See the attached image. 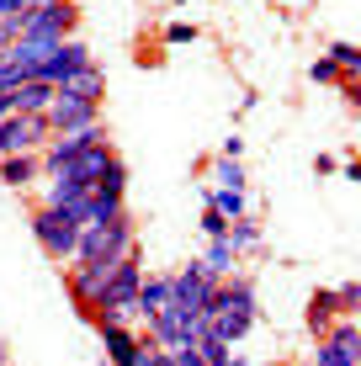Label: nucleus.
I'll list each match as a JSON object with an SVG mask.
<instances>
[{
    "label": "nucleus",
    "mask_w": 361,
    "mask_h": 366,
    "mask_svg": "<svg viewBox=\"0 0 361 366\" xmlns=\"http://www.w3.org/2000/svg\"><path fill=\"white\" fill-rule=\"evenodd\" d=\"M11 117V96H0V122H6Z\"/></svg>",
    "instance_id": "c9c22d12"
},
{
    "label": "nucleus",
    "mask_w": 361,
    "mask_h": 366,
    "mask_svg": "<svg viewBox=\"0 0 361 366\" xmlns=\"http://www.w3.org/2000/svg\"><path fill=\"white\" fill-rule=\"evenodd\" d=\"M11 37H16V32H11V27H6V16H0V54L11 48Z\"/></svg>",
    "instance_id": "f704fd0d"
},
{
    "label": "nucleus",
    "mask_w": 361,
    "mask_h": 366,
    "mask_svg": "<svg viewBox=\"0 0 361 366\" xmlns=\"http://www.w3.org/2000/svg\"><path fill=\"white\" fill-rule=\"evenodd\" d=\"M314 366H361V330H356V319H335V330L319 340Z\"/></svg>",
    "instance_id": "0eeeda50"
},
{
    "label": "nucleus",
    "mask_w": 361,
    "mask_h": 366,
    "mask_svg": "<svg viewBox=\"0 0 361 366\" xmlns=\"http://www.w3.org/2000/svg\"><path fill=\"white\" fill-rule=\"evenodd\" d=\"M48 128L54 133H91V128H102V107H91V101H74L64 91H54V101H48Z\"/></svg>",
    "instance_id": "423d86ee"
},
{
    "label": "nucleus",
    "mask_w": 361,
    "mask_h": 366,
    "mask_svg": "<svg viewBox=\"0 0 361 366\" xmlns=\"http://www.w3.org/2000/svg\"><path fill=\"white\" fill-rule=\"evenodd\" d=\"M229 366H244V356H234V361H229Z\"/></svg>",
    "instance_id": "4c0bfd02"
},
{
    "label": "nucleus",
    "mask_w": 361,
    "mask_h": 366,
    "mask_svg": "<svg viewBox=\"0 0 361 366\" xmlns=\"http://www.w3.org/2000/svg\"><path fill=\"white\" fill-rule=\"evenodd\" d=\"M107 271L112 266H102V260H74V266H69V297H74V308H80V313H91L96 302H102Z\"/></svg>",
    "instance_id": "9b49d317"
},
{
    "label": "nucleus",
    "mask_w": 361,
    "mask_h": 366,
    "mask_svg": "<svg viewBox=\"0 0 361 366\" xmlns=\"http://www.w3.org/2000/svg\"><path fill=\"white\" fill-rule=\"evenodd\" d=\"M112 159H117V154H112V144L102 138V144H91L85 154H74L59 175H69V181H80V186H96V181H102V170L112 165Z\"/></svg>",
    "instance_id": "4468645a"
},
{
    "label": "nucleus",
    "mask_w": 361,
    "mask_h": 366,
    "mask_svg": "<svg viewBox=\"0 0 361 366\" xmlns=\"http://www.w3.org/2000/svg\"><path fill=\"white\" fill-rule=\"evenodd\" d=\"M207 207L213 212H223V218H250V197L244 192H223V186H207Z\"/></svg>",
    "instance_id": "412c9836"
},
{
    "label": "nucleus",
    "mask_w": 361,
    "mask_h": 366,
    "mask_svg": "<svg viewBox=\"0 0 361 366\" xmlns=\"http://www.w3.org/2000/svg\"><path fill=\"white\" fill-rule=\"evenodd\" d=\"M133 366H165V350H159V345H149V340H144V350H139V361H133Z\"/></svg>",
    "instance_id": "7c9ffc66"
},
{
    "label": "nucleus",
    "mask_w": 361,
    "mask_h": 366,
    "mask_svg": "<svg viewBox=\"0 0 361 366\" xmlns=\"http://www.w3.org/2000/svg\"><path fill=\"white\" fill-rule=\"evenodd\" d=\"M133 302H139V319L159 313V308L170 302V276H144V282H139V297H133Z\"/></svg>",
    "instance_id": "aec40b11"
},
{
    "label": "nucleus",
    "mask_w": 361,
    "mask_h": 366,
    "mask_svg": "<svg viewBox=\"0 0 361 366\" xmlns=\"http://www.w3.org/2000/svg\"><path fill=\"white\" fill-rule=\"evenodd\" d=\"M102 330V345H107V361L112 366H133L144 350V330H133V324H96Z\"/></svg>",
    "instance_id": "f8f14e48"
},
{
    "label": "nucleus",
    "mask_w": 361,
    "mask_h": 366,
    "mask_svg": "<svg viewBox=\"0 0 361 366\" xmlns=\"http://www.w3.org/2000/svg\"><path fill=\"white\" fill-rule=\"evenodd\" d=\"M32 239L43 244V255L54 260H74V239H80V223L69 218V212H54V207H37L32 212Z\"/></svg>",
    "instance_id": "20e7f679"
},
{
    "label": "nucleus",
    "mask_w": 361,
    "mask_h": 366,
    "mask_svg": "<svg viewBox=\"0 0 361 366\" xmlns=\"http://www.w3.org/2000/svg\"><path fill=\"white\" fill-rule=\"evenodd\" d=\"M213 292H218V282L202 271V260H192L186 271L170 276V302H181V308H192V313H207Z\"/></svg>",
    "instance_id": "6e6552de"
},
{
    "label": "nucleus",
    "mask_w": 361,
    "mask_h": 366,
    "mask_svg": "<svg viewBox=\"0 0 361 366\" xmlns=\"http://www.w3.org/2000/svg\"><path fill=\"white\" fill-rule=\"evenodd\" d=\"M85 202H91V186L69 181V175H43V207L69 212L74 223H85Z\"/></svg>",
    "instance_id": "9d476101"
},
{
    "label": "nucleus",
    "mask_w": 361,
    "mask_h": 366,
    "mask_svg": "<svg viewBox=\"0 0 361 366\" xmlns=\"http://www.w3.org/2000/svg\"><path fill=\"white\" fill-rule=\"evenodd\" d=\"M213 186H223V192H244L239 159H213Z\"/></svg>",
    "instance_id": "5701e85b"
},
{
    "label": "nucleus",
    "mask_w": 361,
    "mask_h": 366,
    "mask_svg": "<svg viewBox=\"0 0 361 366\" xmlns=\"http://www.w3.org/2000/svg\"><path fill=\"white\" fill-rule=\"evenodd\" d=\"M330 59H335V69H340V80H356L361 74V48L356 43H330Z\"/></svg>",
    "instance_id": "4be33fe9"
},
{
    "label": "nucleus",
    "mask_w": 361,
    "mask_h": 366,
    "mask_svg": "<svg viewBox=\"0 0 361 366\" xmlns=\"http://www.w3.org/2000/svg\"><path fill=\"white\" fill-rule=\"evenodd\" d=\"M27 6H54V0H27Z\"/></svg>",
    "instance_id": "e433bc0d"
},
{
    "label": "nucleus",
    "mask_w": 361,
    "mask_h": 366,
    "mask_svg": "<svg viewBox=\"0 0 361 366\" xmlns=\"http://www.w3.org/2000/svg\"><path fill=\"white\" fill-rule=\"evenodd\" d=\"M16 85H21V69L11 64L6 54H0V96H11V91H16Z\"/></svg>",
    "instance_id": "c85d7f7f"
},
{
    "label": "nucleus",
    "mask_w": 361,
    "mask_h": 366,
    "mask_svg": "<svg viewBox=\"0 0 361 366\" xmlns=\"http://www.w3.org/2000/svg\"><path fill=\"white\" fill-rule=\"evenodd\" d=\"M202 234H207V239H229V218L207 207V212H202Z\"/></svg>",
    "instance_id": "cd10ccee"
},
{
    "label": "nucleus",
    "mask_w": 361,
    "mask_h": 366,
    "mask_svg": "<svg viewBox=\"0 0 361 366\" xmlns=\"http://www.w3.org/2000/svg\"><path fill=\"white\" fill-rule=\"evenodd\" d=\"M133 249H139V239H133V218L128 212L112 218V223H80V239H74V260H102V266L133 255Z\"/></svg>",
    "instance_id": "f257e3e1"
},
{
    "label": "nucleus",
    "mask_w": 361,
    "mask_h": 366,
    "mask_svg": "<svg viewBox=\"0 0 361 366\" xmlns=\"http://www.w3.org/2000/svg\"><path fill=\"white\" fill-rule=\"evenodd\" d=\"M207 335V313H192L181 308V302H165L159 313H149L144 319V340L159 350H176V345H197V340Z\"/></svg>",
    "instance_id": "f03ea898"
},
{
    "label": "nucleus",
    "mask_w": 361,
    "mask_h": 366,
    "mask_svg": "<svg viewBox=\"0 0 361 366\" xmlns=\"http://www.w3.org/2000/svg\"><path fill=\"white\" fill-rule=\"evenodd\" d=\"M335 319H340V308H335V292H330V287H319V292L314 297H308V335H314V340H325L330 330H335Z\"/></svg>",
    "instance_id": "dca6fc26"
},
{
    "label": "nucleus",
    "mask_w": 361,
    "mask_h": 366,
    "mask_svg": "<svg viewBox=\"0 0 361 366\" xmlns=\"http://www.w3.org/2000/svg\"><path fill=\"white\" fill-rule=\"evenodd\" d=\"M335 308H340V319H356V308H361V282L335 287Z\"/></svg>",
    "instance_id": "a878e982"
},
{
    "label": "nucleus",
    "mask_w": 361,
    "mask_h": 366,
    "mask_svg": "<svg viewBox=\"0 0 361 366\" xmlns=\"http://www.w3.org/2000/svg\"><path fill=\"white\" fill-rule=\"evenodd\" d=\"M308 80H314V85H340V69H335V59H330V54L314 59V64H308Z\"/></svg>",
    "instance_id": "bb28decb"
},
{
    "label": "nucleus",
    "mask_w": 361,
    "mask_h": 366,
    "mask_svg": "<svg viewBox=\"0 0 361 366\" xmlns=\"http://www.w3.org/2000/svg\"><path fill=\"white\" fill-rule=\"evenodd\" d=\"M74 21H80L74 0H54V6H27V16H21V32L64 43V37H74Z\"/></svg>",
    "instance_id": "39448f33"
},
{
    "label": "nucleus",
    "mask_w": 361,
    "mask_h": 366,
    "mask_svg": "<svg viewBox=\"0 0 361 366\" xmlns=\"http://www.w3.org/2000/svg\"><path fill=\"white\" fill-rule=\"evenodd\" d=\"M202 271L213 276V282H223V276L239 271V249L229 244V239H207V255H202Z\"/></svg>",
    "instance_id": "f3484780"
},
{
    "label": "nucleus",
    "mask_w": 361,
    "mask_h": 366,
    "mask_svg": "<svg viewBox=\"0 0 361 366\" xmlns=\"http://www.w3.org/2000/svg\"><path fill=\"white\" fill-rule=\"evenodd\" d=\"M239 154H244V138L229 133V138H223V149H218V159H239Z\"/></svg>",
    "instance_id": "2f4dec72"
},
{
    "label": "nucleus",
    "mask_w": 361,
    "mask_h": 366,
    "mask_svg": "<svg viewBox=\"0 0 361 366\" xmlns=\"http://www.w3.org/2000/svg\"><path fill=\"white\" fill-rule=\"evenodd\" d=\"M85 64H96V59H91V48H85V43H74V37H69V43H59V54L43 64V74H37V80H48V85L59 91V85H64L69 74H80Z\"/></svg>",
    "instance_id": "ddd939ff"
},
{
    "label": "nucleus",
    "mask_w": 361,
    "mask_h": 366,
    "mask_svg": "<svg viewBox=\"0 0 361 366\" xmlns=\"http://www.w3.org/2000/svg\"><path fill=\"white\" fill-rule=\"evenodd\" d=\"M229 244H234V249H255V244H260V229H255L250 218H234V223H229Z\"/></svg>",
    "instance_id": "393cba45"
},
{
    "label": "nucleus",
    "mask_w": 361,
    "mask_h": 366,
    "mask_svg": "<svg viewBox=\"0 0 361 366\" xmlns=\"http://www.w3.org/2000/svg\"><path fill=\"white\" fill-rule=\"evenodd\" d=\"M59 91L74 96V101H91V107H102V101H107V74L96 69V64H85L80 74H69V80L59 85Z\"/></svg>",
    "instance_id": "2eb2a0df"
},
{
    "label": "nucleus",
    "mask_w": 361,
    "mask_h": 366,
    "mask_svg": "<svg viewBox=\"0 0 361 366\" xmlns=\"http://www.w3.org/2000/svg\"><path fill=\"white\" fill-rule=\"evenodd\" d=\"M102 138H107L102 128H91V133H54L43 149H37V165H43V175H59L74 154H85V149L102 144Z\"/></svg>",
    "instance_id": "1a4fd4ad"
},
{
    "label": "nucleus",
    "mask_w": 361,
    "mask_h": 366,
    "mask_svg": "<svg viewBox=\"0 0 361 366\" xmlns=\"http://www.w3.org/2000/svg\"><path fill=\"white\" fill-rule=\"evenodd\" d=\"M0 181L6 186H37L43 181V165H37V154H11V159H0Z\"/></svg>",
    "instance_id": "a211bd4d"
},
{
    "label": "nucleus",
    "mask_w": 361,
    "mask_h": 366,
    "mask_svg": "<svg viewBox=\"0 0 361 366\" xmlns=\"http://www.w3.org/2000/svg\"><path fill=\"white\" fill-rule=\"evenodd\" d=\"M165 43H197V27H192V21H170V27H165Z\"/></svg>",
    "instance_id": "c756f323"
},
{
    "label": "nucleus",
    "mask_w": 361,
    "mask_h": 366,
    "mask_svg": "<svg viewBox=\"0 0 361 366\" xmlns=\"http://www.w3.org/2000/svg\"><path fill=\"white\" fill-rule=\"evenodd\" d=\"M48 101H54V85L48 80H21L11 91V112H48Z\"/></svg>",
    "instance_id": "6ab92c4d"
},
{
    "label": "nucleus",
    "mask_w": 361,
    "mask_h": 366,
    "mask_svg": "<svg viewBox=\"0 0 361 366\" xmlns=\"http://www.w3.org/2000/svg\"><path fill=\"white\" fill-rule=\"evenodd\" d=\"M340 96H345V101L356 107V101H361V85H356V80H340Z\"/></svg>",
    "instance_id": "473e14b6"
},
{
    "label": "nucleus",
    "mask_w": 361,
    "mask_h": 366,
    "mask_svg": "<svg viewBox=\"0 0 361 366\" xmlns=\"http://www.w3.org/2000/svg\"><path fill=\"white\" fill-rule=\"evenodd\" d=\"M197 350H202L207 366H229V361H234V345H223L218 335H202V340H197Z\"/></svg>",
    "instance_id": "b1692460"
},
{
    "label": "nucleus",
    "mask_w": 361,
    "mask_h": 366,
    "mask_svg": "<svg viewBox=\"0 0 361 366\" xmlns=\"http://www.w3.org/2000/svg\"><path fill=\"white\" fill-rule=\"evenodd\" d=\"M16 11H27V0H0V16H16Z\"/></svg>",
    "instance_id": "72a5a7b5"
},
{
    "label": "nucleus",
    "mask_w": 361,
    "mask_h": 366,
    "mask_svg": "<svg viewBox=\"0 0 361 366\" xmlns=\"http://www.w3.org/2000/svg\"><path fill=\"white\" fill-rule=\"evenodd\" d=\"M48 138H54V128H48L43 112H11V117L0 122V159H11V154H37Z\"/></svg>",
    "instance_id": "7ed1b4c3"
}]
</instances>
